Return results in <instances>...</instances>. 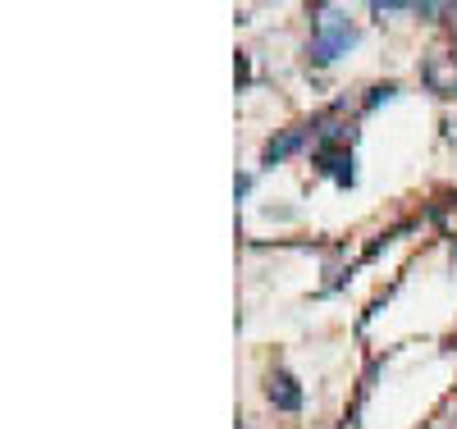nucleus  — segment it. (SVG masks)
<instances>
[{
  "label": "nucleus",
  "mask_w": 457,
  "mask_h": 429,
  "mask_svg": "<svg viewBox=\"0 0 457 429\" xmlns=\"http://www.w3.org/2000/svg\"><path fill=\"white\" fill-rule=\"evenodd\" d=\"M265 398H270L275 411H302V384L288 370H270V379H265Z\"/></svg>",
  "instance_id": "nucleus-3"
},
{
  "label": "nucleus",
  "mask_w": 457,
  "mask_h": 429,
  "mask_svg": "<svg viewBox=\"0 0 457 429\" xmlns=\"http://www.w3.org/2000/svg\"><path fill=\"white\" fill-rule=\"evenodd\" d=\"M234 192H238V197H247V192H252V174H238V183H234Z\"/></svg>",
  "instance_id": "nucleus-8"
},
{
  "label": "nucleus",
  "mask_w": 457,
  "mask_h": 429,
  "mask_svg": "<svg viewBox=\"0 0 457 429\" xmlns=\"http://www.w3.org/2000/svg\"><path fill=\"white\" fill-rule=\"evenodd\" d=\"M421 78H426L430 92L457 96V60H453V55H430V60L421 64Z\"/></svg>",
  "instance_id": "nucleus-4"
},
{
  "label": "nucleus",
  "mask_w": 457,
  "mask_h": 429,
  "mask_svg": "<svg viewBox=\"0 0 457 429\" xmlns=\"http://www.w3.org/2000/svg\"><path fill=\"white\" fill-rule=\"evenodd\" d=\"M394 96H398V87H394V83H379V87H370V92H366V110H379V105L394 101Z\"/></svg>",
  "instance_id": "nucleus-6"
},
{
  "label": "nucleus",
  "mask_w": 457,
  "mask_h": 429,
  "mask_svg": "<svg viewBox=\"0 0 457 429\" xmlns=\"http://www.w3.org/2000/svg\"><path fill=\"white\" fill-rule=\"evenodd\" d=\"M234 73H238V87H247V78H252V69H247V55H238V69H234Z\"/></svg>",
  "instance_id": "nucleus-7"
},
{
  "label": "nucleus",
  "mask_w": 457,
  "mask_h": 429,
  "mask_svg": "<svg viewBox=\"0 0 457 429\" xmlns=\"http://www.w3.org/2000/svg\"><path fill=\"white\" fill-rule=\"evenodd\" d=\"M353 46H357V28L343 19L338 10H320L316 14V37H312V46H307L312 64H334L338 55H348Z\"/></svg>",
  "instance_id": "nucleus-1"
},
{
  "label": "nucleus",
  "mask_w": 457,
  "mask_h": 429,
  "mask_svg": "<svg viewBox=\"0 0 457 429\" xmlns=\"http://www.w3.org/2000/svg\"><path fill=\"white\" fill-rule=\"evenodd\" d=\"M302 146H307V128H288V133H279V137H270V142L261 146V165L275 169L279 161H288V155L302 151Z\"/></svg>",
  "instance_id": "nucleus-5"
},
{
  "label": "nucleus",
  "mask_w": 457,
  "mask_h": 429,
  "mask_svg": "<svg viewBox=\"0 0 457 429\" xmlns=\"http://www.w3.org/2000/svg\"><path fill=\"white\" fill-rule=\"evenodd\" d=\"M312 165H316V174L334 178L338 187H357V161H353V146H316V151H312Z\"/></svg>",
  "instance_id": "nucleus-2"
}]
</instances>
